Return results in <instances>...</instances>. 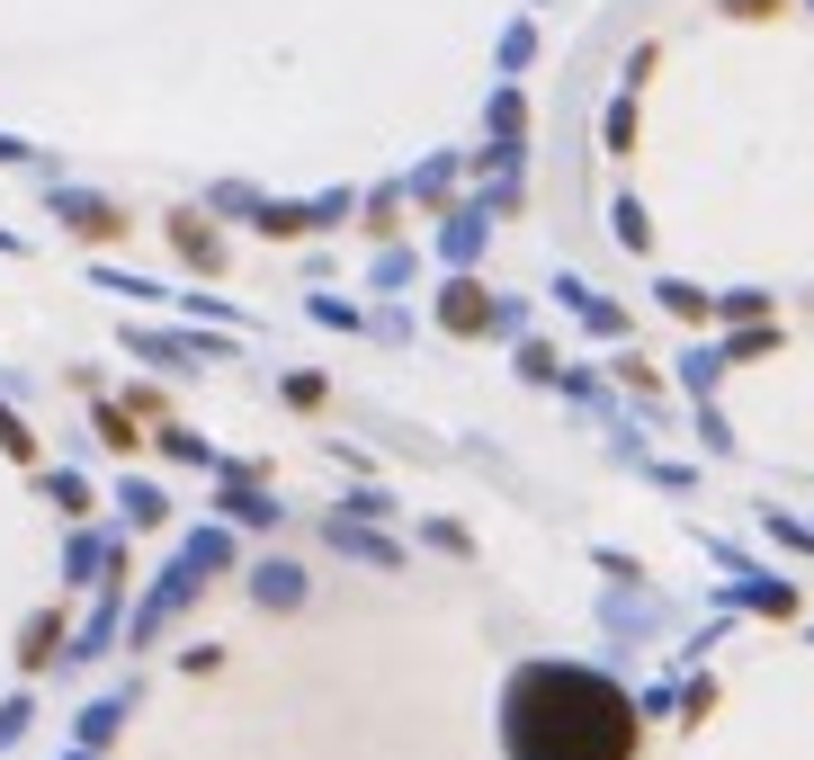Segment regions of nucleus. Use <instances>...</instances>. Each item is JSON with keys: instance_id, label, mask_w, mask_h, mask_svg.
<instances>
[{"instance_id": "obj_1", "label": "nucleus", "mask_w": 814, "mask_h": 760, "mask_svg": "<svg viewBox=\"0 0 814 760\" xmlns=\"http://www.w3.org/2000/svg\"><path fill=\"white\" fill-rule=\"evenodd\" d=\"M510 760H636V707L591 671H528L510 689Z\"/></svg>"}]
</instances>
